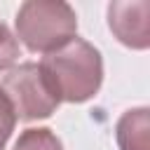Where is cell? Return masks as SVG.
I'll return each mask as SVG.
<instances>
[{
  "mask_svg": "<svg viewBox=\"0 0 150 150\" xmlns=\"http://www.w3.org/2000/svg\"><path fill=\"white\" fill-rule=\"evenodd\" d=\"M40 68L56 91L59 101L84 103L103 84V56L84 38H73L63 47L42 56Z\"/></svg>",
  "mask_w": 150,
  "mask_h": 150,
  "instance_id": "obj_1",
  "label": "cell"
},
{
  "mask_svg": "<svg viewBox=\"0 0 150 150\" xmlns=\"http://www.w3.org/2000/svg\"><path fill=\"white\" fill-rule=\"evenodd\" d=\"M16 40L33 54H49L77 35V14L63 0H26L14 19Z\"/></svg>",
  "mask_w": 150,
  "mask_h": 150,
  "instance_id": "obj_2",
  "label": "cell"
},
{
  "mask_svg": "<svg viewBox=\"0 0 150 150\" xmlns=\"http://www.w3.org/2000/svg\"><path fill=\"white\" fill-rule=\"evenodd\" d=\"M0 89L12 103L16 120H23V122L47 120L56 112L61 103L49 80L45 77L40 63H33V61H23L9 68L0 82Z\"/></svg>",
  "mask_w": 150,
  "mask_h": 150,
  "instance_id": "obj_3",
  "label": "cell"
},
{
  "mask_svg": "<svg viewBox=\"0 0 150 150\" xmlns=\"http://www.w3.org/2000/svg\"><path fill=\"white\" fill-rule=\"evenodd\" d=\"M108 28L129 49L150 47V2L115 0L108 5Z\"/></svg>",
  "mask_w": 150,
  "mask_h": 150,
  "instance_id": "obj_4",
  "label": "cell"
},
{
  "mask_svg": "<svg viewBox=\"0 0 150 150\" xmlns=\"http://www.w3.org/2000/svg\"><path fill=\"white\" fill-rule=\"evenodd\" d=\"M115 141L120 150H148L150 148V110L145 105L122 112L115 124Z\"/></svg>",
  "mask_w": 150,
  "mask_h": 150,
  "instance_id": "obj_5",
  "label": "cell"
},
{
  "mask_svg": "<svg viewBox=\"0 0 150 150\" xmlns=\"http://www.w3.org/2000/svg\"><path fill=\"white\" fill-rule=\"evenodd\" d=\"M12 150H63V143L49 127H30L19 134Z\"/></svg>",
  "mask_w": 150,
  "mask_h": 150,
  "instance_id": "obj_6",
  "label": "cell"
},
{
  "mask_svg": "<svg viewBox=\"0 0 150 150\" xmlns=\"http://www.w3.org/2000/svg\"><path fill=\"white\" fill-rule=\"evenodd\" d=\"M19 56H21V49H19L16 35L9 30L7 23L0 21V73H7L9 68H14Z\"/></svg>",
  "mask_w": 150,
  "mask_h": 150,
  "instance_id": "obj_7",
  "label": "cell"
},
{
  "mask_svg": "<svg viewBox=\"0 0 150 150\" xmlns=\"http://www.w3.org/2000/svg\"><path fill=\"white\" fill-rule=\"evenodd\" d=\"M14 127H16L14 108H12V103L7 101L5 91L0 89V150L7 145V141H9L12 131H14Z\"/></svg>",
  "mask_w": 150,
  "mask_h": 150,
  "instance_id": "obj_8",
  "label": "cell"
}]
</instances>
